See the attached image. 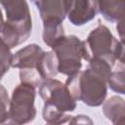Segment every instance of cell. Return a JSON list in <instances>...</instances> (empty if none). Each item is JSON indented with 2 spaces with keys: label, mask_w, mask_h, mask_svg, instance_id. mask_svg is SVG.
I'll use <instances>...</instances> for the list:
<instances>
[{
  "label": "cell",
  "mask_w": 125,
  "mask_h": 125,
  "mask_svg": "<svg viewBox=\"0 0 125 125\" xmlns=\"http://www.w3.org/2000/svg\"><path fill=\"white\" fill-rule=\"evenodd\" d=\"M39 95L44 101L43 119L49 124H62L68 122L71 112L76 108V101L72 99L64 84L51 78L44 80L39 86Z\"/></svg>",
  "instance_id": "1"
},
{
  "label": "cell",
  "mask_w": 125,
  "mask_h": 125,
  "mask_svg": "<svg viewBox=\"0 0 125 125\" xmlns=\"http://www.w3.org/2000/svg\"><path fill=\"white\" fill-rule=\"evenodd\" d=\"M64 86L73 100L89 106H100L107 95L106 79L90 67L68 75Z\"/></svg>",
  "instance_id": "2"
},
{
  "label": "cell",
  "mask_w": 125,
  "mask_h": 125,
  "mask_svg": "<svg viewBox=\"0 0 125 125\" xmlns=\"http://www.w3.org/2000/svg\"><path fill=\"white\" fill-rule=\"evenodd\" d=\"M58 60V71L71 75L82 67V60L86 61L84 41L75 35L63 36L52 47Z\"/></svg>",
  "instance_id": "3"
},
{
  "label": "cell",
  "mask_w": 125,
  "mask_h": 125,
  "mask_svg": "<svg viewBox=\"0 0 125 125\" xmlns=\"http://www.w3.org/2000/svg\"><path fill=\"white\" fill-rule=\"evenodd\" d=\"M84 47L86 52V61L94 57L113 56L119 62H124V45L122 41L116 39L110 30L100 23L94 28L84 40Z\"/></svg>",
  "instance_id": "4"
},
{
  "label": "cell",
  "mask_w": 125,
  "mask_h": 125,
  "mask_svg": "<svg viewBox=\"0 0 125 125\" xmlns=\"http://www.w3.org/2000/svg\"><path fill=\"white\" fill-rule=\"evenodd\" d=\"M35 87L24 83L16 86L9 105V119L12 123L25 124L31 122L35 118Z\"/></svg>",
  "instance_id": "5"
},
{
  "label": "cell",
  "mask_w": 125,
  "mask_h": 125,
  "mask_svg": "<svg viewBox=\"0 0 125 125\" xmlns=\"http://www.w3.org/2000/svg\"><path fill=\"white\" fill-rule=\"evenodd\" d=\"M5 10L6 21L17 27L27 39L32 30V21L26 0H0Z\"/></svg>",
  "instance_id": "6"
},
{
  "label": "cell",
  "mask_w": 125,
  "mask_h": 125,
  "mask_svg": "<svg viewBox=\"0 0 125 125\" xmlns=\"http://www.w3.org/2000/svg\"><path fill=\"white\" fill-rule=\"evenodd\" d=\"M35 2L43 21L47 20L63 21L72 4V0H36Z\"/></svg>",
  "instance_id": "7"
},
{
  "label": "cell",
  "mask_w": 125,
  "mask_h": 125,
  "mask_svg": "<svg viewBox=\"0 0 125 125\" xmlns=\"http://www.w3.org/2000/svg\"><path fill=\"white\" fill-rule=\"evenodd\" d=\"M97 12V0H72L66 17L73 25L80 26L92 21L96 17Z\"/></svg>",
  "instance_id": "8"
},
{
  "label": "cell",
  "mask_w": 125,
  "mask_h": 125,
  "mask_svg": "<svg viewBox=\"0 0 125 125\" xmlns=\"http://www.w3.org/2000/svg\"><path fill=\"white\" fill-rule=\"evenodd\" d=\"M43 52L42 48L37 44L27 45L13 55L12 67L36 68Z\"/></svg>",
  "instance_id": "9"
},
{
  "label": "cell",
  "mask_w": 125,
  "mask_h": 125,
  "mask_svg": "<svg viewBox=\"0 0 125 125\" xmlns=\"http://www.w3.org/2000/svg\"><path fill=\"white\" fill-rule=\"evenodd\" d=\"M103 111L105 117L113 124H124L125 121V101L120 96H112L104 101Z\"/></svg>",
  "instance_id": "10"
},
{
  "label": "cell",
  "mask_w": 125,
  "mask_h": 125,
  "mask_svg": "<svg viewBox=\"0 0 125 125\" xmlns=\"http://www.w3.org/2000/svg\"><path fill=\"white\" fill-rule=\"evenodd\" d=\"M98 11L104 20L118 22L124 18V0H97Z\"/></svg>",
  "instance_id": "11"
},
{
  "label": "cell",
  "mask_w": 125,
  "mask_h": 125,
  "mask_svg": "<svg viewBox=\"0 0 125 125\" xmlns=\"http://www.w3.org/2000/svg\"><path fill=\"white\" fill-rule=\"evenodd\" d=\"M36 69L38 70L41 78L44 80L54 78L58 73V60L53 51L43 52L38 62Z\"/></svg>",
  "instance_id": "12"
},
{
  "label": "cell",
  "mask_w": 125,
  "mask_h": 125,
  "mask_svg": "<svg viewBox=\"0 0 125 125\" xmlns=\"http://www.w3.org/2000/svg\"><path fill=\"white\" fill-rule=\"evenodd\" d=\"M64 36L62 21L58 20H47L43 21L42 38L44 43L52 47L56 42Z\"/></svg>",
  "instance_id": "13"
},
{
  "label": "cell",
  "mask_w": 125,
  "mask_h": 125,
  "mask_svg": "<svg viewBox=\"0 0 125 125\" xmlns=\"http://www.w3.org/2000/svg\"><path fill=\"white\" fill-rule=\"evenodd\" d=\"M125 68L124 62H119L115 68L110 72L106 84L107 86L114 92L118 94L125 93Z\"/></svg>",
  "instance_id": "14"
},
{
  "label": "cell",
  "mask_w": 125,
  "mask_h": 125,
  "mask_svg": "<svg viewBox=\"0 0 125 125\" xmlns=\"http://www.w3.org/2000/svg\"><path fill=\"white\" fill-rule=\"evenodd\" d=\"M13 54L11 52V48L0 39V77L6 74L10 67L12 66Z\"/></svg>",
  "instance_id": "15"
},
{
  "label": "cell",
  "mask_w": 125,
  "mask_h": 125,
  "mask_svg": "<svg viewBox=\"0 0 125 125\" xmlns=\"http://www.w3.org/2000/svg\"><path fill=\"white\" fill-rule=\"evenodd\" d=\"M20 80L21 83L31 85L35 88L39 87L43 82L38 70L36 68H20Z\"/></svg>",
  "instance_id": "16"
},
{
  "label": "cell",
  "mask_w": 125,
  "mask_h": 125,
  "mask_svg": "<svg viewBox=\"0 0 125 125\" xmlns=\"http://www.w3.org/2000/svg\"><path fill=\"white\" fill-rule=\"evenodd\" d=\"M10 99L6 88L0 84V124L5 123L9 119Z\"/></svg>",
  "instance_id": "17"
},
{
  "label": "cell",
  "mask_w": 125,
  "mask_h": 125,
  "mask_svg": "<svg viewBox=\"0 0 125 125\" xmlns=\"http://www.w3.org/2000/svg\"><path fill=\"white\" fill-rule=\"evenodd\" d=\"M68 122L71 123V124H75V123H78V124H80V123H83V124H86V123L93 124V121L88 116L82 115V114L76 115V116H71V118H70V120Z\"/></svg>",
  "instance_id": "18"
},
{
  "label": "cell",
  "mask_w": 125,
  "mask_h": 125,
  "mask_svg": "<svg viewBox=\"0 0 125 125\" xmlns=\"http://www.w3.org/2000/svg\"><path fill=\"white\" fill-rule=\"evenodd\" d=\"M116 28H117V31L119 32L121 41L123 42V20H121V21H119L117 22V26H116Z\"/></svg>",
  "instance_id": "19"
},
{
  "label": "cell",
  "mask_w": 125,
  "mask_h": 125,
  "mask_svg": "<svg viewBox=\"0 0 125 125\" xmlns=\"http://www.w3.org/2000/svg\"><path fill=\"white\" fill-rule=\"evenodd\" d=\"M4 22V19H3V15H2V11L0 9V25Z\"/></svg>",
  "instance_id": "20"
},
{
  "label": "cell",
  "mask_w": 125,
  "mask_h": 125,
  "mask_svg": "<svg viewBox=\"0 0 125 125\" xmlns=\"http://www.w3.org/2000/svg\"><path fill=\"white\" fill-rule=\"evenodd\" d=\"M32 1H36V0H32Z\"/></svg>",
  "instance_id": "21"
},
{
  "label": "cell",
  "mask_w": 125,
  "mask_h": 125,
  "mask_svg": "<svg viewBox=\"0 0 125 125\" xmlns=\"http://www.w3.org/2000/svg\"><path fill=\"white\" fill-rule=\"evenodd\" d=\"M0 80H1V77H0Z\"/></svg>",
  "instance_id": "22"
}]
</instances>
